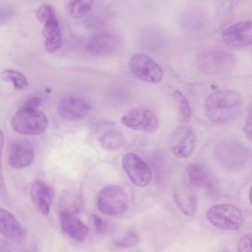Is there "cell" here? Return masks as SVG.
Wrapping results in <instances>:
<instances>
[{"instance_id":"4","label":"cell","mask_w":252,"mask_h":252,"mask_svg":"<svg viewBox=\"0 0 252 252\" xmlns=\"http://www.w3.org/2000/svg\"><path fill=\"white\" fill-rule=\"evenodd\" d=\"M96 205L102 213L111 216L125 213L128 207V198L125 189L117 185H111L102 189L98 193Z\"/></svg>"},{"instance_id":"17","label":"cell","mask_w":252,"mask_h":252,"mask_svg":"<svg viewBox=\"0 0 252 252\" xmlns=\"http://www.w3.org/2000/svg\"><path fill=\"white\" fill-rule=\"evenodd\" d=\"M59 216L61 228L64 234L78 242L86 239L89 229L78 215L59 213Z\"/></svg>"},{"instance_id":"11","label":"cell","mask_w":252,"mask_h":252,"mask_svg":"<svg viewBox=\"0 0 252 252\" xmlns=\"http://www.w3.org/2000/svg\"><path fill=\"white\" fill-rule=\"evenodd\" d=\"M222 39L227 45L242 47L252 44V21L235 23L222 32Z\"/></svg>"},{"instance_id":"14","label":"cell","mask_w":252,"mask_h":252,"mask_svg":"<svg viewBox=\"0 0 252 252\" xmlns=\"http://www.w3.org/2000/svg\"><path fill=\"white\" fill-rule=\"evenodd\" d=\"M90 109V104L87 100L74 96L63 98L57 107L60 116L70 121H77L84 118L89 113Z\"/></svg>"},{"instance_id":"1","label":"cell","mask_w":252,"mask_h":252,"mask_svg":"<svg viewBox=\"0 0 252 252\" xmlns=\"http://www.w3.org/2000/svg\"><path fill=\"white\" fill-rule=\"evenodd\" d=\"M243 106V99L237 92L227 89L216 91L206 98L204 105L209 120L223 124L234 119Z\"/></svg>"},{"instance_id":"7","label":"cell","mask_w":252,"mask_h":252,"mask_svg":"<svg viewBox=\"0 0 252 252\" xmlns=\"http://www.w3.org/2000/svg\"><path fill=\"white\" fill-rule=\"evenodd\" d=\"M131 72L137 78L150 83H158L163 77L160 66L152 58L137 53L130 58L128 63Z\"/></svg>"},{"instance_id":"21","label":"cell","mask_w":252,"mask_h":252,"mask_svg":"<svg viewBox=\"0 0 252 252\" xmlns=\"http://www.w3.org/2000/svg\"><path fill=\"white\" fill-rule=\"evenodd\" d=\"M42 30L45 38V47L50 53L57 51L62 45V35L56 14L44 24Z\"/></svg>"},{"instance_id":"15","label":"cell","mask_w":252,"mask_h":252,"mask_svg":"<svg viewBox=\"0 0 252 252\" xmlns=\"http://www.w3.org/2000/svg\"><path fill=\"white\" fill-rule=\"evenodd\" d=\"M34 155V147L30 141L25 139L17 140L10 146L8 162L13 168H23L32 163Z\"/></svg>"},{"instance_id":"9","label":"cell","mask_w":252,"mask_h":252,"mask_svg":"<svg viewBox=\"0 0 252 252\" xmlns=\"http://www.w3.org/2000/svg\"><path fill=\"white\" fill-rule=\"evenodd\" d=\"M196 143L193 129L189 126L181 125L171 133L168 145L170 151L176 157L185 158L194 151Z\"/></svg>"},{"instance_id":"31","label":"cell","mask_w":252,"mask_h":252,"mask_svg":"<svg viewBox=\"0 0 252 252\" xmlns=\"http://www.w3.org/2000/svg\"><path fill=\"white\" fill-rule=\"evenodd\" d=\"M244 130L246 137L252 141V106L247 117Z\"/></svg>"},{"instance_id":"28","label":"cell","mask_w":252,"mask_h":252,"mask_svg":"<svg viewBox=\"0 0 252 252\" xmlns=\"http://www.w3.org/2000/svg\"><path fill=\"white\" fill-rule=\"evenodd\" d=\"M35 13L37 19L43 24L50 17L56 14L54 8L48 3H44L39 6Z\"/></svg>"},{"instance_id":"26","label":"cell","mask_w":252,"mask_h":252,"mask_svg":"<svg viewBox=\"0 0 252 252\" xmlns=\"http://www.w3.org/2000/svg\"><path fill=\"white\" fill-rule=\"evenodd\" d=\"M93 222L97 232L102 235H110L115 232L116 224L110 220L103 219L96 215H92Z\"/></svg>"},{"instance_id":"2","label":"cell","mask_w":252,"mask_h":252,"mask_svg":"<svg viewBox=\"0 0 252 252\" xmlns=\"http://www.w3.org/2000/svg\"><path fill=\"white\" fill-rule=\"evenodd\" d=\"M46 114L38 109H19L11 118L13 129L27 135H38L43 133L48 126Z\"/></svg>"},{"instance_id":"5","label":"cell","mask_w":252,"mask_h":252,"mask_svg":"<svg viewBox=\"0 0 252 252\" xmlns=\"http://www.w3.org/2000/svg\"><path fill=\"white\" fill-rule=\"evenodd\" d=\"M209 222L215 227L223 230L238 229L243 222L241 210L230 204L213 206L206 213Z\"/></svg>"},{"instance_id":"18","label":"cell","mask_w":252,"mask_h":252,"mask_svg":"<svg viewBox=\"0 0 252 252\" xmlns=\"http://www.w3.org/2000/svg\"><path fill=\"white\" fill-rule=\"evenodd\" d=\"M119 39L110 32H102L94 35L87 45L89 52L95 56H105L111 54L117 48Z\"/></svg>"},{"instance_id":"22","label":"cell","mask_w":252,"mask_h":252,"mask_svg":"<svg viewBox=\"0 0 252 252\" xmlns=\"http://www.w3.org/2000/svg\"><path fill=\"white\" fill-rule=\"evenodd\" d=\"M83 207L82 198L78 194H68L64 195L59 204V213L78 215Z\"/></svg>"},{"instance_id":"3","label":"cell","mask_w":252,"mask_h":252,"mask_svg":"<svg viewBox=\"0 0 252 252\" xmlns=\"http://www.w3.org/2000/svg\"><path fill=\"white\" fill-rule=\"evenodd\" d=\"M215 152L217 159L220 165L230 169L244 167L250 158L247 149L232 139H226L220 142Z\"/></svg>"},{"instance_id":"19","label":"cell","mask_w":252,"mask_h":252,"mask_svg":"<svg viewBox=\"0 0 252 252\" xmlns=\"http://www.w3.org/2000/svg\"><path fill=\"white\" fill-rule=\"evenodd\" d=\"M173 196L177 206L183 214L189 217L195 215L197 209V198L189 187L181 185L175 188Z\"/></svg>"},{"instance_id":"25","label":"cell","mask_w":252,"mask_h":252,"mask_svg":"<svg viewBox=\"0 0 252 252\" xmlns=\"http://www.w3.org/2000/svg\"><path fill=\"white\" fill-rule=\"evenodd\" d=\"M4 80L12 82L14 87L18 90H24L28 87L26 77L22 73L13 69H6L1 73Z\"/></svg>"},{"instance_id":"27","label":"cell","mask_w":252,"mask_h":252,"mask_svg":"<svg viewBox=\"0 0 252 252\" xmlns=\"http://www.w3.org/2000/svg\"><path fill=\"white\" fill-rule=\"evenodd\" d=\"M139 234L133 230H128L126 234L115 241L117 247L121 249H127L133 247L139 242Z\"/></svg>"},{"instance_id":"10","label":"cell","mask_w":252,"mask_h":252,"mask_svg":"<svg viewBox=\"0 0 252 252\" xmlns=\"http://www.w3.org/2000/svg\"><path fill=\"white\" fill-rule=\"evenodd\" d=\"M122 165L128 178L134 185L146 186L152 178L150 166L138 156L131 153L124 155Z\"/></svg>"},{"instance_id":"20","label":"cell","mask_w":252,"mask_h":252,"mask_svg":"<svg viewBox=\"0 0 252 252\" xmlns=\"http://www.w3.org/2000/svg\"><path fill=\"white\" fill-rule=\"evenodd\" d=\"M0 231L2 235L14 240H22L26 232L18 220L9 211L0 209Z\"/></svg>"},{"instance_id":"8","label":"cell","mask_w":252,"mask_h":252,"mask_svg":"<svg viewBox=\"0 0 252 252\" xmlns=\"http://www.w3.org/2000/svg\"><path fill=\"white\" fill-rule=\"evenodd\" d=\"M121 123L130 129L146 132L156 131L159 127L158 119L155 113L142 107L128 110L122 116Z\"/></svg>"},{"instance_id":"23","label":"cell","mask_w":252,"mask_h":252,"mask_svg":"<svg viewBox=\"0 0 252 252\" xmlns=\"http://www.w3.org/2000/svg\"><path fill=\"white\" fill-rule=\"evenodd\" d=\"M173 95L177 103L179 121L183 124L188 123L191 119V111L187 98L178 90L174 91Z\"/></svg>"},{"instance_id":"16","label":"cell","mask_w":252,"mask_h":252,"mask_svg":"<svg viewBox=\"0 0 252 252\" xmlns=\"http://www.w3.org/2000/svg\"><path fill=\"white\" fill-rule=\"evenodd\" d=\"M30 193L36 209L42 215L48 216L54 197V188L42 180H36L32 185Z\"/></svg>"},{"instance_id":"24","label":"cell","mask_w":252,"mask_h":252,"mask_svg":"<svg viewBox=\"0 0 252 252\" xmlns=\"http://www.w3.org/2000/svg\"><path fill=\"white\" fill-rule=\"evenodd\" d=\"M93 1L90 0L69 1L67 10L69 14L75 18H80L85 16L91 9Z\"/></svg>"},{"instance_id":"12","label":"cell","mask_w":252,"mask_h":252,"mask_svg":"<svg viewBox=\"0 0 252 252\" xmlns=\"http://www.w3.org/2000/svg\"><path fill=\"white\" fill-rule=\"evenodd\" d=\"M96 133L101 146L107 150L119 149L126 142V138L123 131L112 122L98 124L96 127Z\"/></svg>"},{"instance_id":"6","label":"cell","mask_w":252,"mask_h":252,"mask_svg":"<svg viewBox=\"0 0 252 252\" xmlns=\"http://www.w3.org/2000/svg\"><path fill=\"white\" fill-rule=\"evenodd\" d=\"M199 67L210 74L228 72L235 67L236 59L232 53L224 50H211L202 52L197 59Z\"/></svg>"},{"instance_id":"13","label":"cell","mask_w":252,"mask_h":252,"mask_svg":"<svg viewBox=\"0 0 252 252\" xmlns=\"http://www.w3.org/2000/svg\"><path fill=\"white\" fill-rule=\"evenodd\" d=\"M187 171L192 185L206 189L211 195L217 194L219 189V182L216 177L204 165L198 163L190 164Z\"/></svg>"},{"instance_id":"32","label":"cell","mask_w":252,"mask_h":252,"mask_svg":"<svg viewBox=\"0 0 252 252\" xmlns=\"http://www.w3.org/2000/svg\"><path fill=\"white\" fill-rule=\"evenodd\" d=\"M249 196L250 202L252 205V184L249 190Z\"/></svg>"},{"instance_id":"29","label":"cell","mask_w":252,"mask_h":252,"mask_svg":"<svg viewBox=\"0 0 252 252\" xmlns=\"http://www.w3.org/2000/svg\"><path fill=\"white\" fill-rule=\"evenodd\" d=\"M238 252H252V233L243 235L237 244Z\"/></svg>"},{"instance_id":"30","label":"cell","mask_w":252,"mask_h":252,"mask_svg":"<svg viewBox=\"0 0 252 252\" xmlns=\"http://www.w3.org/2000/svg\"><path fill=\"white\" fill-rule=\"evenodd\" d=\"M41 100L38 97H32L27 99L20 107L19 109H37L40 105Z\"/></svg>"},{"instance_id":"33","label":"cell","mask_w":252,"mask_h":252,"mask_svg":"<svg viewBox=\"0 0 252 252\" xmlns=\"http://www.w3.org/2000/svg\"><path fill=\"white\" fill-rule=\"evenodd\" d=\"M229 252V251H225V252Z\"/></svg>"}]
</instances>
